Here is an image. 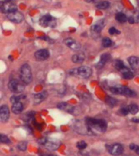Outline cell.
Segmentation results:
<instances>
[{"mask_svg": "<svg viewBox=\"0 0 139 156\" xmlns=\"http://www.w3.org/2000/svg\"><path fill=\"white\" fill-rule=\"evenodd\" d=\"M86 124L91 128V130L94 129L99 133H104L107 130V127H108L105 120L95 119V118H87Z\"/></svg>", "mask_w": 139, "mask_h": 156, "instance_id": "obj_1", "label": "cell"}, {"mask_svg": "<svg viewBox=\"0 0 139 156\" xmlns=\"http://www.w3.org/2000/svg\"><path fill=\"white\" fill-rule=\"evenodd\" d=\"M20 76H21V81L25 85H28L33 80V75H32L31 68L29 64H24L21 66L20 70Z\"/></svg>", "mask_w": 139, "mask_h": 156, "instance_id": "obj_2", "label": "cell"}, {"mask_svg": "<svg viewBox=\"0 0 139 156\" xmlns=\"http://www.w3.org/2000/svg\"><path fill=\"white\" fill-rule=\"evenodd\" d=\"M111 91L113 94H121V95H125V96L129 97L136 96V94L132 89L127 88V87H124V86H115V87L111 88Z\"/></svg>", "mask_w": 139, "mask_h": 156, "instance_id": "obj_3", "label": "cell"}, {"mask_svg": "<svg viewBox=\"0 0 139 156\" xmlns=\"http://www.w3.org/2000/svg\"><path fill=\"white\" fill-rule=\"evenodd\" d=\"M72 73L86 79L92 75V69L88 66H81L76 69H73Z\"/></svg>", "mask_w": 139, "mask_h": 156, "instance_id": "obj_4", "label": "cell"}, {"mask_svg": "<svg viewBox=\"0 0 139 156\" xmlns=\"http://www.w3.org/2000/svg\"><path fill=\"white\" fill-rule=\"evenodd\" d=\"M8 88L11 92L16 93V94H19L21 93L24 90V86L23 84L20 82L18 80L13 79L10 81L9 84H8Z\"/></svg>", "mask_w": 139, "mask_h": 156, "instance_id": "obj_5", "label": "cell"}, {"mask_svg": "<svg viewBox=\"0 0 139 156\" xmlns=\"http://www.w3.org/2000/svg\"><path fill=\"white\" fill-rule=\"evenodd\" d=\"M108 152H109L112 155L118 156L121 155V154L123 153L124 147L121 144L114 143V144H112L110 146H108Z\"/></svg>", "mask_w": 139, "mask_h": 156, "instance_id": "obj_6", "label": "cell"}, {"mask_svg": "<svg viewBox=\"0 0 139 156\" xmlns=\"http://www.w3.org/2000/svg\"><path fill=\"white\" fill-rule=\"evenodd\" d=\"M40 141L50 151H55L60 146V141H58L56 140H51V139H46V138H44V139H42Z\"/></svg>", "mask_w": 139, "mask_h": 156, "instance_id": "obj_7", "label": "cell"}, {"mask_svg": "<svg viewBox=\"0 0 139 156\" xmlns=\"http://www.w3.org/2000/svg\"><path fill=\"white\" fill-rule=\"evenodd\" d=\"M39 23L42 27H55V19L53 18L52 16H50V15H47V16L42 17Z\"/></svg>", "mask_w": 139, "mask_h": 156, "instance_id": "obj_8", "label": "cell"}, {"mask_svg": "<svg viewBox=\"0 0 139 156\" xmlns=\"http://www.w3.org/2000/svg\"><path fill=\"white\" fill-rule=\"evenodd\" d=\"M8 18L9 21L14 23L19 24L21 23L24 21V16L22 15V13L18 12V11H13V12H10L8 14Z\"/></svg>", "mask_w": 139, "mask_h": 156, "instance_id": "obj_9", "label": "cell"}, {"mask_svg": "<svg viewBox=\"0 0 139 156\" xmlns=\"http://www.w3.org/2000/svg\"><path fill=\"white\" fill-rule=\"evenodd\" d=\"M16 6L12 4L11 2H5V3H1V11L3 13H10L16 11Z\"/></svg>", "mask_w": 139, "mask_h": 156, "instance_id": "obj_10", "label": "cell"}, {"mask_svg": "<svg viewBox=\"0 0 139 156\" xmlns=\"http://www.w3.org/2000/svg\"><path fill=\"white\" fill-rule=\"evenodd\" d=\"M10 116L9 109L6 105H3L0 107V120L2 123L7 122Z\"/></svg>", "mask_w": 139, "mask_h": 156, "instance_id": "obj_11", "label": "cell"}, {"mask_svg": "<svg viewBox=\"0 0 139 156\" xmlns=\"http://www.w3.org/2000/svg\"><path fill=\"white\" fill-rule=\"evenodd\" d=\"M34 56L36 58V60H39V61H43L49 58L50 56V53L47 49H42L35 52Z\"/></svg>", "mask_w": 139, "mask_h": 156, "instance_id": "obj_12", "label": "cell"}, {"mask_svg": "<svg viewBox=\"0 0 139 156\" xmlns=\"http://www.w3.org/2000/svg\"><path fill=\"white\" fill-rule=\"evenodd\" d=\"M64 43L67 45V47L73 50H78L81 49V44L73 38H67L64 40Z\"/></svg>", "mask_w": 139, "mask_h": 156, "instance_id": "obj_13", "label": "cell"}, {"mask_svg": "<svg viewBox=\"0 0 139 156\" xmlns=\"http://www.w3.org/2000/svg\"><path fill=\"white\" fill-rule=\"evenodd\" d=\"M47 91H42L41 93L35 94L34 96V102L35 104H39L43 102L45 99L47 98Z\"/></svg>", "mask_w": 139, "mask_h": 156, "instance_id": "obj_14", "label": "cell"}, {"mask_svg": "<svg viewBox=\"0 0 139 156\" xmlns=\"http://www.w3.org/2000/svg\"><path fill=\"white\" fill-rule=\"evenodd\" d=\"M128 62H129L130 67H131L134 70L139 71V58L135 57V56H131L128 59Z\"/></svg>", "mask_w": 139, "mask_h": 156, "instance_id": "obj_15", "label": "cell"}, {"mask_svg": "<svg viewBox=\"0 0 139 156\" xmlns=\"http://www.w3.org/2000/svg\"><path fill=\"white\" fill-rule=\"evenodd\" d=\"M24 109V107H23V104L21 103V102H15V103L12 104V107H11V111L15 114H20L22 112Z\"/></svg>", "mask_w": 139, "mask_h": 156, "instance_id": "obj_16", "label": "cell"}, {"mask_svg": "<svg viewBox=\"0 0 139 156\" xmlns=\"http://www.w3.org/2000/svg\"><path fill=\"white\" fill-rule=\"evenodd\" d=\"M103 26H104V21H100L99 22H98L92 26L91 30L95 33H100L103 28Z\"/></svg>", "mask_w": 139, "mask_h": 156, "instance_id": "obj_17", "label": "cell"}, {"mask_svg": "<svg viewBox=\"0 0 139 156\" xmlns=\"http://www.w3.org/2000/svg\"><path fill=\"white\" fill-rule=\"evenodd\" d=\"M84 60H85V55L84 54H82V53L76 54V55H74L72 57L73 62L75 63H80L83 62Z\"/></svg>", "mask_w": 139, "mask_h": 156, "instance_id": "obj_18", "label": "cell"}, {"mask_svg": "<svg viewBox=\"0 0 139 156\" xmlns=\"http://www.w3.org/2000/svg\"><path fill=\"white\" fill-rule=\"evenodd\" d=\"M121 73H122V75L124 76V77L126 78V79H129H129H133V78H134V73H132V72H130V70H129V68H126V67L121 71Z\"/></svg>", "mask_w": 139, "mask_h": 156, "instance_id": "obj_19", "label": "cell"}, {"mask_svg": "<svg viewBox=\"0 0 139 156\" xmlns=\"http://www.w3.org/2000/svg\"><path fill=\"white\" fill-rule=\"evenodd\" d=\"M109 59H110V55H107V54H105V55H102V56H101L100 61L99 62V63H97L98 68H101V67H102L103 65L105 64L106 63L108 62Z\"/></svg>", "mask_w": 139, "mask_h": 156, "instance_id": "obj_20", "label": "cell"}, {"mask_svg": "<svg viewBox=\"0 0 139 156\" xmlns=\"http://www.w3.org/2000/svg\"><path fill=\"white\" fill-rule=\"evenodd\" d=\"M58 108L60 110H63V111H68V112H71L73 107L69 105V104L66 103V102H61V103L58 104Z\"/></svg>", "mask_w": 139, "mask_h": 156, "instance_id": "obj_21", "label": "cell"}, {"mask_svg": "<svg viewBox=\"0 0 139 156\" xmlns=\"http://www.w3.org/2000/svg\"><path fill=\"white\" fill-rule=\"evenodd\" d=\"M115 20L118 21V22H120V23H124V22H126L127 21V17H126V16L124 14V13H117L116 14V16H115Z\"/></svg>", "mask_w": 139, "mask_h": 156, "instance_id": "obj_22", "label": "cell"}, {"mask_svg": "<svg viewBox=\"0 0 139 156\" xmlns=\"http://www.w3.org/2000/svg\"><path fill=\"white\" fill-rule=\"evenodd\" d=\"M110 7V3H108V1H102V2H99L96 4V8L98 9H107Z\"/></svg>", "mask_w": 139, "mask_h": 156, "instance_id": "obj_23", "label": "cell"}, {"mask_svg": "<svg viewBox=\"0 0 139 156\" xmlns=\"http://www.w3.org/2000/svg\"><path fill=\"white\" fill-rule=\"evenodd\" d=\"M128 108H129V113L132 115L137 114L139 111V107L137 106L136 104H131V105H129Z\"/></svg>", "mask_w": 139, "mask_h": 156, "instance_id": "obj_24", "label": "cell"}, {"mask_svg": "<svg viewBox=\"0 0 139 156\" xmlns=\"http://www.w3.org/2000/svg\"><path fill=\"white\" fill-rule=\"evenodd\" d=\"M114 65H115V68H117L120 72H121L123 68H125V66L124 64V63L121 60H115V63H114Z\"/></svg>", "mask_w": 139, "mask_h": 156, "instance_id": "obj_25", "label": "cell"}, {"mask_svg": "<svg viewBox=\"0 0 139 156\" xmlns=\"http://www.w3.org/2000/svg\"><path fill=\"white\" fill-rule=\"evenodd\" d=\"M102 44L104 47H110L112 46V40H111V39L106 37V38L102 39Z\"/></svg>", "mask_w": 139, "mask_h": 156, "instance_id": "obj_26", "label": "cell"}, {"mask_svg": "<svg viewBox=\"0 0 139 156\" xmlns=\"http://www.w3.org/2000/svg\"><path fill=\"white\" fill-rule=\"evenodd\" d=\"M27 146H28V143L27 141H21L19 142V144L17 145V148L21 151H26Z\"/></svg>", "mask_w": 139, "mask_h": 156, "instance_id": "obj_27", "label": "cell"}, {"mask_svg": "<svg viewBox=\"0 0 139 156\" xmlns=\"http://www.w3.org/2000/svg\"><path fill=\"white\" fill-rule=\"evenodd\" d=\"M0 141L3 144H9L10 143V139L8 138V136L4 135V134H1L0 135Z\"/></svg>", "mask_w": 139, "mask_h": 156, "instance_id": "obj_28", "label": "cell"}, {"mask_svg": "<svg viewBox=\"0 0 139 156\" xmlns=\"http://www.w3.org/2000/svg\"><path fill=\"white\" fill-rule=\"evenodd\" d=\"M106 102L111 106V107H114L115 104H116V100L115 99H112V98H110V97H108L107 99H106Z\"/></svg>", "mask_w": 139, "mask_h": 156, "instance_id": "obj_29", "label": "cell"}, {"mask_svg": "<svg viewBox=\"0 0 139 156\" xmlns=\"http://www.w3.org/2000/svg\"><path fill=\"white\" fill-rule=\"evenodd\" d=\"M76 146H77V148L80 149V150H84V149L86 148L87 144L85 141H81L77 142Z\"/></svg>", "mask_w": 139, "mask_h": 156, "instance_id": "obj_30", "label": "cell"}, {"mask_svg": "<svg viewBox=\"0 0 139 156\" xmlns=\"http://www.w3.org/2000/svg\"><path fill=\"white\" fill-rule=\"evenodd\" d=\"M129 148L133 150L134 151H135L137 154H139V146H137V145H135L134 143H132L131 145L129 146Z\"/></svg>", "mask_w": 139, "mask_h": 156, "instance_id": "obj_31", "label": "cell"}, {"mask_svg": "<svg viewBox=\"0 0 139 156\" xmlns=\"http://www.w3.org/2000/svg\"><path fill=\"white\" fill-rule=\"evenodd\" d=\"M21 97L20 96H11V103L13 104L15 102H21Z\"/></svg>", "mask_w": 139, "mask_h": 156, "instance_id": "obj_32", "label": "cell"}, {"mask_svg": "<svg viewBox=\"0 0 139 156\" xmlns=\"http://www.w3.org/2000/svg\"><path fill=\"white\" fill-rule=\"evenodd\" d=\"M109 34H110L111 35H115V34H120V31H119V30H117L116 29H115L114 27H112V28H110V29H109Z\"/></svg>", "mask_w": 139, "mask_h": 156, "instance_id": "obj_33", "label": "cell"}, {"mask_svg": "<svg viewBox=\"0 0 139 156\" xmlns=\"http://www.w3.org/2000/svg\"><path fill=\"white\" fill-rule=\"evenodd\" d=\"M120 112H121V114L124 115L127 114H129V108H128V107H124V108H121V109L120 110Z\"/></svg>", "mask_w": 139, "mask_h": 156, "instance_id": "obj_34", "label": "cell"}, {"mask_svg": "<svg viewBox=\"0 0 139 156\" xmlns=\"http://www.w3.org/2000/svg\"><path fill=\"white\" fill-rule=\"evenodd\" d=\"M11 0H5V2H11Z\"/></svg>", "mask_w": 139, "mask_h": 156, "instance_id": "obj_35", "label": "cell"}, {"mask_svg": "<svg viewBox=\"0 0 139 156\" xmlns=\"http://www.w3.org/2000/svg\"><path fill=\"white\" fill-rule=\"evenodd\" d=\"M49 156H55V155H49Z\"/></svg>", "mask_w": 139, "mask_h": 156, "instance_id": "obj_36", "label": "cell"}]
</instances>
